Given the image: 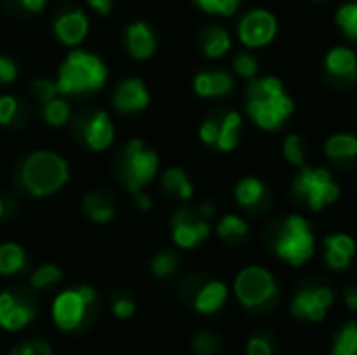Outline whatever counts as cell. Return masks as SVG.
<instances>
[{"label": "cell", "instance_id": "obj_25", "mask_svg": "<svg viewBox=\"0 0 357 355\" xmlns=\"http://www.w3.org/2000/svg\"><path fill=\"white\" fill-rule=\"evenodd\" d=\"M25 268V251L17 243H2L0 245V274L13 276Z\"/></svg>", "mask_w": 357, "mask_h": 355}, {"label": "cell", "instance_id": "obj_39", "mask_svg": "<svg viewBox=\"0 0 357 355\" xmlns=\"http://www.w3.org/2000/svg\"><path fill=\"white\" fill-rule=\"evenodd\" d=\"M247 355H274L272 341L264 335H253L247 343Z\"/></svg>", "mask_w": 357, "mask_h": 355}, {"label": "cell", "instance_id": "obj_20", "mask_svg": "<svg viewBox=\"0 0 357 355\" xmlns=\"http://www.w3.org/2000/svg\"><path fill=\"white\" fill-rule=\"evenodd\" d=\"M326 69L337 77H354L357 71L356 52L347 46H335L326 54Z\"/></svg>", "mask_w": 357, "mask_h": 355}, {"label": "cell", "instance_id": "obj_2", "mask_svg": "<svg viewBox=\"0 0 357 355\" xmlns=\"http://www.w3.org/2000/svg\"><path fill=\"white\" fill-rule=\"evenodd\" d=\"M107 75H109V69L100 56L82 48H73L61 63L59 75L54 82H56L59 94L77 96V94L100 90Z\"/></svg>", "mask_w": 357, "mask_h": 355}, {"label": "cell", "instance_id": "obj_1", "mask_svg": "<svg viewBox=\"0 0 357 355\" xmlns=\"http://www.w3.org/2000/svg\"><path fill=\"white\" fill-rule=\"evenodd\" d=\"M295 103L278 77H251L247 86V113L261 130H278L293 113Z\"/></svg>", "mask_w": 357, "mask_h": 355}, {"label": "cell", "instance_id": "obj_7", "mask_svg": "<svg viewBox=\"0 0 357 355\" xmlns=\"http://www.w3.org/2000/svg\"><path fill=\"white\" fill-rule=\"evenodd\" d=\"M159 157L142 140H130L123 153V178L132 192L144 190L149 182L157 176Z\"/></svg>", "mask_w": 357, "mask_h": 355}, {"label": "cell", "instance_id": "obj_31", "mask_svg": "<svg viewBox=\"0 0 357 355\" xmlns=\"http://www.w3.org/2000/svg\"><path fill=\"white\" fill-rule=\"evenodd\" d=\"M192 349L197 355H220L222 354V339L213 333H197L192 339Z\"/></svg>", "mask_w": 357, "mask_h": 355}, {"label": "cell", "instance_id": "obj_29", "mask_svg": "<svg viewBox=\"0 0 357 355\" xmlns=\"http://www.w3.org/2000/svg\"><path fill=\"white\" fill-rule=\"evenodd\" d=\"M249 234V226L243 218L238 216H224L218 222V236L224 241H241Z\"/></svg>", "mask_w": 357, "mask_h": 355}, {"label": "cell", "instance_id": "obj_5", "mask_svg": "<svg viewBox=\"0 0 357 355\" xmlns=\"http://www.w3.org/2000/svg\"><path fill=\"white\" fill-rule=\"evenodd\" d=\"M276 293L278 287L272 272L261 266H249L241 270L234 280V295L247 310H261L270 305Z\"/></svg>", "mask_w": 357, "mask_h": 355}, {"label": "cell", "instance_id": "obj_49", "mask_svg": "<svg viewBox=\"0 0 357 355\" xmlns=\"http://www.w3.org/2000/svg\"><path fill=\"white\" fill-rule=\"evenodd\" d=\"M203 220H211L213 216H215V205L213 203H203L201 207H199V211H197Z\"/></svg>", "mask_w": 357, "mask_h": 355}, {"label": "cell", "instance_id": "obj_46", "mask_svg": "<svg viewBox=\"0 0 357 355\" xmlns=\"http://www.w3.org/2000/svg\"><path fill=\"white\" fill-rule=\"evenodd\" d=\"M88 4L98 13V15H109L113 10V0H88Z\"/></svg>", "mask_w": 357, "mask_h": 355}, {"label": "cell", "instance_id": "obj_28", "mask_svg": "<svg viewBox=\"0 0 357 355\" xmlns=\"http://www.w3.org/2000/svg\"><path fill=\"white\" fill-rule=\"evenodd\" d=\"M42 115L46 119L48 126L52 128H61L69 121V115H71V107L65 98H50L48 103H44V109H42Z\"/></svg>", "mask_w": 357, "mask_h": 355}, {"label": "cell", "instance_id": "obj_21", "mask_svg": "<svg viewBox=\"0 0 357 355\" xmlns=\"http://www.w3.org/2000/svg\"><path fill=\"white\" fill-rule=\"evenodd\" d=\"M241 128H243V117L238 111H228L224 115V121L220 123V132H218V140L215 146L224 153L234 151L241 138Z\"/></svg>", "mask_w": 357, "mask_h": 355}, {"label": "cell", "instance_id": "obj_3", "mask_svg": "<svg viewBox=\"0 0 357 355\" xmlns=\"http://www.w3.org/2000/svg\"><path fill=\"white\" fill-rule=\"evenodd\" d=\"M21 180L29 195L48 197L69 182V165L52 151H36L23 161Z\"/></svg>", "mask_w": 357, "mask_h": 355}, {"label": "cell", "instance_id": "obj_51", "mask_svg": "<svg viewBox=\"0 0 357 355\" xmlns=\"http://www.w3.org/2000/svg\"><path fill=\"white\" fill-rule=\"evenodd\" d=\"M4 213H6V205H4V201L0 199V218H4Z\"/></svg>", "mask_w": 357, "mask_h": 355}, {"label": "cell", "instance_id": "obj_40", "mask_svg": "<svg viewBox=\"0 0 357 355\" xmlns=\"http://www.w3.org/2000/svg\"><path fill=\"white\" fill-rule=\"evenodd\" d=\"M33 92L42 103H48L50 98H54L59 94V88H56L54 80H36L33 82Z\"/></svg>", "mask_w": 357, "mask_h": 355}, {"label": "cell", "instance_id": "obj_50", "mask_svg": "<svg viewBox=\"0 0 357 355\" xmlns=\"http://www.w3.org/2000/svg\"><path fill=\"white\" fill-rule=\"evenodd\" d=\"M345 301H347V308H349L351 312H354V310H357V289L356 287H349V289H347Z\"/></svg>", "mask_w": 357, "mask_h": 355}, {"label": "cell", "instance_id": "obj_30", "mask_svg": "<svg viewBox=\"0 0 357 355\" xmlns=\"http://www.w3.org/2000/svg\"><path fill=\"white\" fill-rule=\"evenodd\" d=\"M333 355H357V324L347 322L333 343Z\"/></svg>", "mask_w": 357, "mask_h": 355}, {"label": "cell", "instance_id": "obj_33", "mask_svg": "<svg viewBox=\"0 0 357 355\" xmlns=\"http://www.w3.org/2000/svg\"><path fill=\"white\" fill-rule=\"evenodd\" d=\"M63 278V272L52 266V264H44L40 266L33 274H31V287L33 289H48L52 285H56Z\"/></svg>", "mask_w": 357, "mask_h": 355}, {"label": "cell", "instance_id": "obj_24", "mask_svg": "<svg viewBox=\"0 0 357 355\" xmlns=\"http://www.w3.org/2000/svg\"><path fill=\"white\" fill-rule=\"evenodd\" d=\"M163 186L169 195L182 199V201H188L195 192L192 188V182L188 180L186 172L180 169V167H169L165 174H163Z\"/></svg>", "mask_w": 357, "mask_h": 355}, {"label": "cell", "instance_id": "obj_18", "mask_svg": "<svg viewBox=\"0 0 357 355\" xmlns=\"http://www.w3.org/2000/svg\"><path fill=\"white\" fill-rule=\"evenodd\" d=\"M324 247H326V264L333 270H345L356 253V243L349 234H331L324 239Z\"/></svg>", "mask_w": 357, "mask_h": 355}, {"label": "cell", "instance_id": "obj_9", "mask_svg": "<svg viewBox=\"0 0 357 355\" xmlns=\"http://www.w3.org/2000/svg\"><path fill=\"white\" fill-rule=\"evenodd\" d=\"M209 232V222L192 209H180L172 220V236L180 249H195L197 245L207 241Z\"/></svg>", "mask_w": 357, "mask_h": 355}, {"label": "cell", "instance_id": "obj_15", "mask_svg": "<svg viewBox=\"0 0 357 355\" xmlns=\"http://www.w3.org/2000/svg\"><path fill=\"white\" fill-rule=\"evenodd\" d=\"M115 138V128L111 117L105 111H96L84 126V140L92 151H105Z\"/></svg>", "mask_w": 357, "mask_h": 355}, {"label": "cell", "instance_id": "obj_36", "mask_svg": "<svg viewBox=\"0 0 357 355\" xmlns=\"http://www.w3.org/2000/svg\"><path fill=\"white\" fill-rule=\"evenodd\" d=\"M8 355H52V347L44 339H27L17 343Z\"/></svg>", "mask_w": 357, "mask_h": 355}, {"label": "cell", "instance_id": "obj_14", "mask_svg": "<svg viewBox=\"0 0 357 355\" xmlns=\"http://www.w3.org/2000/svg\"><path fill=\"white\" fill-rule=\"evenodd\" d=\"M88 17L84 15V10L79 8H69L65 13H61L54 21V33L56 38L65 44V46H77L84 42L86 33H88Z\"/></svg>", "mask_w": 357, "mask_h": 355}, {"label": "cell", "instance_id": "obj_47", "mask_svg": "<svg viewBox=\"0 0 357 355\" xmlns=\"http://www.w3.org/2000/svg\"><path fill=\"white\" fill-rule=\"evenodd\" d=\"M25 10H29V13H38V10H42L44 6H46V2L48 0H17Z\"/></svg>", "mask_w": 357, "mask_h": 355}, {"label": "cell", "instance_id": "obj_13", "mask_svg": "<svg viewBox=\"0 0 357 355\" xmlns=\"http://www.w3.org/2000/svg\"><path fill=\"white\" fill-rule=\"evenodd\" d=\"M151 103V94L144 86L142 80L138 77H128L119 82L113 94V105L119 113H138L146 109Z\"/></svg>", "mask_w": 357, "mask_h": 355}, {"label": "cell", "instance_id": "obj_38", "mask_svg": "<svg viewBox=\"0 0 357 355\" xmlns=\"http://www.w3.org/2000/svg\"><path fill=\"white\" fill-rule=\"evenodd\" d=\"M282 153H284V159H287L291 165H297V167H303V165H305L303 151H301V138H299L297 134L287 136V140H284V144H282Z\"/></svg>", "mask_w": 357, "mask_h": 355}, {"label": "cell", "instance_id": "obj_26", "mask_svg": "<svg viewBox=\"0 0 357 355\" xmlns=\"http://www.w3.org/2000/svg\"><path fill=\"white\" fill-rule=\"evenodd\" d=\"M326 155L331 159H354L357 155V138L354 134H335L326 142Z\"/></svg>", "mask_w": 357, "mask_h": 355}, {"label": "cell", "instance_id": "obj_17", "mask_svg": "<svg viewBox=\"0 0 357 355\" xmlns=\"http://www.w3.org/2000/svg\"><path fill=\"white\" fill-rule=\"evenodd\" d=\"M228 301V287L220 280H211L199 289L195 295V310L203 316L218 314Z\"/></svg>", "mask_w": 357, "mask_h": 355}, {"label": "cell", "instance_id": "obj_43", "mask_svg": "<svg viewBox=\"0 0 357 355\" xmlns=\"http://www.w3.org/2000/svg\"><path fill=\"white\" fill-rule=\"evenodd\" d=\"M218 132H220V123H218V121H213V119H207V121L201 126V130H199L201 142H203V144H207V146L215 144V140H218Z\"/></svg>", "mask_w": 357, "mask_h": 355}, {"label": "cell", "instance_id": "obj_8", "mask_svg": "<svg viewBox=\"0 0 357 355\" xmlns=\"http://www.w3.org/2000/svg\"><path fill=\"white\" fill-rule=\"evenodd\" d=\"M278 21L266 8L249 10L238 23V38L249 48H261L276 38Z\"/></svg>", "mask_w": 357, "mask_h": 355}, {"label": "cell", "instance_id": "obj_45", "mask_svg": "<svg viewBox=\"0 0 357 355\" xmlns=\"http://www.w3.org/2000/svg\"><path fill=\"white\" fill-rule=\"evenodd\" d=\"M77 293H79V297H82V301L90 308L94 301H96V291L92 289V287H88V285H82V287H77L75 289Z\"/></svg>", "mask_w": 357, "mask_h": 355}, {"label": "cell", "instance_id": "obj_32", "mask_svg": "<svg viewBox=\"0 0 357 355\" xmlns=\"http://www.w3.org/2000/svg\"><path fill=\"white\" fill-rule=\"evenodd\" d=\"M337 25L345 31L347 38L356 40L357 38V4L347 2L337 10Z\"/></svg>", "mask_w": 357, "mask_h": 355}, {"label": "cell", "instance_id": "obj_23", "mask_svg": "<svg viewBox=\"0 0 357 355\" xmlns=\"http://www.w3.org/2000/svg\"><path fill=\"white\" fill-rule=\"evenodd\" d=\"M230 48H232V40H230V33H228L224 27L211 25V27L205 31V38H203V52H205L209 59H220V56H224L226 52H230Z\"/></svg>", "mask_w": 357, "mask_h": 355}, {"label": "cell", "instance_id": "obj_42", "mask_svg": "<svg viewBox=\"0 0 357 355\" xmlns=\"http://www.w3.org/2000/svg\"><path fill=\"white\" fill-rule=\"evenodd\" d=\"M134 301L132 299H128V297H117L115 301H113V314H115V318H119V320H128V318H132L134 316Z\"/></svg>", "mask_w": 357, "mask_h": 355}, {"label": "cell", "instance_id": "obj_34", "mask_svg": "<svg viewBox=\"0 0 357 355\" xmlns=\"http://www.w3.org/2000/svg\"><path fill=\"white\" fill-rule=\"evenodd\" d=\"M178 268V257L172 251H161L159 255L153 257L151 262V272L159 278H167L176 272Z\"/></svg>", "mask_w": 357, "mask_h": 355}, {"label": "cell", "instance_id": "obj_19", "mask_svg": "<svg viewBox=\"0 0 357 355\" xmlns=\"http://www.w3.org/2000/svg\"><path fill=\"white\" fill-rule=\"evenodd\" d=\"M195 92L203 98H218L232 90L234 82L226 71H203L195 77Z\"/></svg>", "mask_w": 357, "mask_h": 355}, {"label": "cell", "instance_id": "obj_16", "mask_svg": "<svg viewBox=\"0 0 357 355\" xmlns=\"http://www.w3.org/2000/svg\"><path fill=\"white\" fill-rule=\"evenodd\" d=\"M126 46L130 50V54L138 61H144L149 56H153L155 48H157V40L155 33L151 29L149 23L144 21H134L126 27Z\"/></svg>", "mask_w": 357, "mask_h": 355}, {"label": "cell", "instance_id": "obj_4", "mask_svg": "<svg viewBox=\"0 0 357 355\" xmlns=\"http://www.w3.org/2000/svg\"><path fill=\"white\" fill-rule=\"evenodd\" d=\"M316 253V239L312 226L301 216H289L276 239V255L291 266L307 264Z\"/></svg>", "mask_w": 357, "mask_h": 355}, {"label": "cell", "instance_id": "obj_35", "mask_svg": "<svg viewBox=\"0 0 357 355\" xmlns=\"http://www.w3.org/2000/svg\"><path fill=\"white\" fill-rule=\"evenodd\" d=\"M199 4V8H203L209 15H224L230 17L238 10L241 0H195Z\"/></svg>", "mask_w": 357, "mask_h": 355}, {"label": "cell", "instance_id": "obj_12", "mask_svg": "<svg viewBox=\"0 0 357 355\" xmlns=\"http://www.w3.org/2000/svg\"><path fill=\"white\" fill-rule=\"evenodd\" d=\"M33 316H36V308L27 297L15 295L10 291L0 293V326L4 331L17 333L25 328L33 320Z\"/></svg>", "mask_w": 357, "mask_h": 355}, {"label": "cell", "instance_id": "obj_10", "mask_svg": "<svg viewBox=\"0 0 357 355\" xmlns=\"http://www.w3.org/2000/svg\"><path fill=\"white\" fill-rule=\"evenodd\" d=\"M333 303H335V295L328 287L303 289L295 295V299L291 303V312L299 320L320 322L326 318Z\"/></svg>", "mask_w": 357, "mask_h": 355}, {"label": "cell", "instance_id": "obj_41", "mask_svg": "<svg viewBox=\"0 0 357 355\" xmlns=\"http://www.w3.org/2000/svg\"><path fill=\"white\" fill-rule=\"evenodd\" d=\"M17 115V98L10 94L0 96V126H8Z\"/></svg>", "mask_w": 357, "mask_h": 355}, {"label": "cell", "instance_id": "obj_27", "mask_svg": "<svg viewBox=\"0 0 357 355\" xmlns=\"http://www.w3.org/2000/svg\"><path fill=\"white\" fill-rule=\"evenodd\" d=\"M84 209L88 218L96 224H107L115 218V207L100 195H88L84 199Z\"/></svg>", "mask_w": 357, "mask_h": 355}, {"label": "cell", "instance_id": "obj_22", "mask_svg": "<svg viewBox=\"0 0 357 355\" xmlns=\"http://www.w3.org/2000/svg\"><path fill=\"white\" fill-rule=\"evenodd\" d=\"M234 199L241 207H255L266 199V184L257 178H243L234 188Z\"/></svg>", "mask_w": 357, "mask_h": 355}, {"label": "cell", "instance_id": "obj_6", "mask_svg": "<svg viewBox=\"0 0 357 355\" xmlns=\"http://www.w3.org/2000/svg\"><path fill=\"white\" fill-rule=\"evenodd\" d=\"M295 192L301 195L310 209L320 211L326 205H333L341 197V188L324 167H299V174L293 184Z\"/></svg>", "mask_w": 357, "mask_h": 355}, {"label": "cell", "instance_id": "obj_37", "mask_svg": "<svg viewBox=\"0 0 357 355\" xmlns=\"http://www.w3.org/2000/svg\"><path fill=\"white\" fill-rule=\"evenodd\" d=\"M234 71L241 75V77H255L257 71H259V61L251 54V52H238L234 56Z\"/></svg>", "mask_w": 357, "mask_h": 355}, {"label": "cell", "instance_id": "obj_44", "mask_svg": "<svg viewBox=\"0 0 357 355\" xmlns=\"http://www.w3.org/2000/svg\"><path fill=\"white\" fill-rule=\"evenodd\" d=\"M15 80H17V65L8 56L0 54V84H10Z\"/></svg>", "mask_w": 357, "mask_h": 355}, {"label": "cell", "instance_id": "obj_11", "mask_svg": "<svg viewBox=\"0 0 357 355\" xmlns=\"http://www.w3.org/2000/svg\"><path fill=\"white\" fill-rule=\"evenodd\" d=\"M86 310H88V305L82 301L79 293L75 289H71V291H63L54 297L50 314H52L54 324L63 333H73L84 324L86 314H88Z\"/></svg>", "mask_w": 357, "mask_h": 355}, {"label": "cell", "instance_id": "obj_48", "mask_svg": "<svg viewBox=\"0 0 357 355\" xmlns=\"http://www.w3.org/2000/svg\"><path fill=\"white\" fill-rule=\"evenodd\" d=\"M134 197H136V205H138L140 211H149V209H151V197H149L144 190L134 192Z\"/></svg>", "mask_w": 357, "mask_h": 355}]
</instances>
